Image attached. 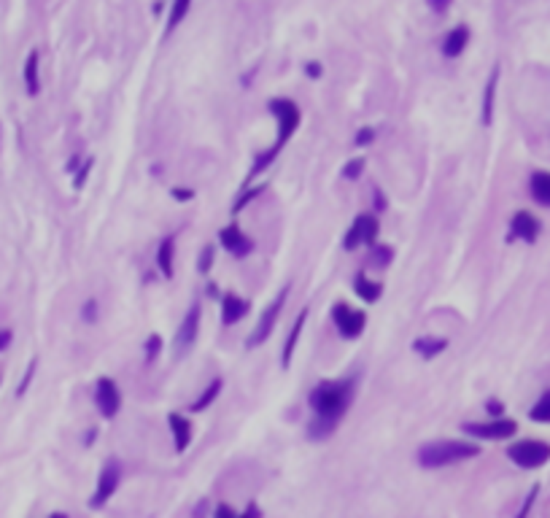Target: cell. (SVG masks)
<instances>
[{"label":"cell","instance_id":"obj_1","mask_svg":"<svg viewBox=\"0 0 550 518\" xmlns=\"http://www.w3.org/2000/svg\"><path fill=\"white\" fill-rule=\"evenodd\" d=\"M353 394H356V375L337 378V381H321L307 394V405L313 411V418L307 424V438L310 440L332 438V432L343 421L346 411L351 408Z\"/></svg>","mask_w":550,"mask_h":518},{"label":"cell","instance_id":"obj_2","mask_svg":"<svg viewBox=\"0 0 550 518\" xmlns=\"http://www.w3.org/2000/svg\"><path fill=\"white\" fill-rule=\"evenodd\" d=\"M480 454V448L475 442L467 440H434L418 448V464L424 470H440V467H451L458 462H467Z\"/></svg>","mask_w":550,"mask_h":518},{"label":"cell","instance_id":"obj_3","mask_svg":"<svg viewBox=\"0 0 550 518\" xmlns=\"http://www.w3.org/2000/svg\"><path fill=\"white\" fill-rule=\"evenodd\" d=\"M270 114L278 119V140L275 146L283 149L289 143V138L294 135V130L300 127V106L289 100V97H275L270 100Z\"/></svg>","mask_w":550,"mask_h":518},{"label":"cell","instance_id":"obj_4","mask_svg":"<svg viewBox=\"0 0 550 518\" xmlns=\"http://www.w3.org/2000/svg\"><path fill=\"white\" fill-rule=\"evenodd\" d=\"M510 462H515L523 470H537L542 464H548L550 459V445L542 440H518L507 448Z\"/></svg>","mask_w":550,"mask_h":518},{"label":"cell","instance_id":"obj_5","mask_svg":"<svg viewBox=\"0 0 550 518\" xmlns=\"http://www.w3.org/2000/svg\"><path fill=\"white\" fill-rule=\"evenodd\" d=\"M286 297H289V287H283V289L278 291V297H275L273 303L262 311V316H259V321H257V327H254V332H251V335H248V340H245V346H248V349H257V346H262L267 337L273 335L275 321H278L281 311H283Z\"/></svg>","mask_w":550,"mask_h":518},{"label":"cell","instance_id":"obj_6","mask_svg":"<svg viewBox=\"0 0 550 518\" xmlns=\"http://www.w3.org/2000/svg\"><path fill=\"white\" fill-rule=\"evenodd\" d=\"M119 481H122V464L116 459H108L103 464V470H100V478H97V488H94V494L90 500L92 510H100L114 497V491L119 488Z\"/></svg>","mask_w":550,"mask_h":518},{"label":"cell","instance_id":"obj_7","mask_svg":"<svg viewBox=\"0 0 550 518\" xmlns=\"http://www.w3.org/2000/svg\"><path fill=\"white\" fill-rule=\"evenodd\" d=\"M378 232H381V224H378V216L372 214H359L353 219V224L348 227L346 232V241L343 246L353 251V248H359V246H372L378 241Z\"/></svg>","mask_w":550,"mask_h":518},{"label":"cell","instance_id":"obj_8","mask_svg":"<svg viewBox=\"0 0 550 518\" xmlns=\"http://www.w3.org/2000/svg\"><path fill=\"white\" fill-rule=\"evenodd\" d=\"M461 429L477 440H507L518 432V424L510 418H496V421H470Z\"/></svg>","mask_w":550,"mask_h":518},{"label":"cell","instance_id":"obj_9","mask_svg":"<svg viewBox=\"0 0 550 518\" xmlns=\"http://www.w3.org/2000/svg\"><path fill=\"white\" fill-rule=\"evenodd\" d=\"M332 319H335L337 332L343 337H348V340H353V337H359L365 332L367 316L362 311L351 308L348 303H337L335 308H332Z\"/></svg>","mask_w":550,"mask_h":518},{"label":"cell","instance_id":"obj_10","mask_svg":"<svg viewBox=\"0 0 550 518\" xmlns=\"http://www.w3.org/2000/svg\"><path fill=\"white\" fill-rule=\"evenodd\" d=\"M94 405L103 418H114L119 408H122V394H119V386L114 378H100L94 383Z\"/></svg>","mask_w":550,"mask_h":518},{"label":"cell","instance_id":"obj_11","mask_svg":"<svg viewBox=\"0 0 550 518\" xmlns=\"http://www.w3.org/2000/svg\"><path fill=\"white\" fill-rule=\"evenodd\" d=\"M200 316H202V308L200 303H192V308L186 311L181 327H178V335H176V356H183L186 351L195 346L200 332Z\"/></svg>","mask_w":550,"mask_h":518},{"label":"cell","instance_id":"obj_12","mask_svg":"<svg viewBox=\"0 0 550 518\" xmlns=\"http://www.w3.org/2000/svg\"><path fill=\"white\" fill-rule=\"evenodd\" d=\"M219 238H221V246L227 248L232 257L243 259L254 251V241H251V238H248V235H245L243 229L238 227L235 222H232L229 227L221 229V235H219Z\"/></svg>","mask_w":550,"mask_h":518},{"label":"cell","instance_id":"obj_13","mask_svg":"<svg viewBox=\"0 0 550 518\" xmlns=\"http://www.w3.org/2000/svg\"><path fill=\"white\" fill-rule=\"evenodd\" d=\"M537 235H539V222L534 214L529 211H518L510 222V238H520L526 243H534Z\"/></svg>","mask_w":550,"mask_h":518},{"label":"cell","instance_id":"obj_14","mask_svg":"<svg viewBox=\"0 0 550 518\" xmlns=\"http://www.w3.org/2000/svg\"><path fill=\"white\" fill-rule=\"evenodd\" d=\"M168 424H170V432H173L176 451L183 454V451L189 448V442H192V424H189V418H183L181 413H170Z\"/></svg>","mask_w":550,"mask_h":518},{"label":"cell","instance_id":"obj_15","mask_svg":"<svg viewBox=\"0 0 550 518\" xmlns=\"http://www.w3.org/2000/svg\"><path fill=\"white\" fill-rule=\"evenodd\" d=\"M248 313V303H245L243 297H238V294H224L221 297V321L224 324H235V321H240Z\"/></svg>","mask_w":550,"mask_h":518},{"label":"cell","instance_id":"obj_16","mask_svg":"<svg viewBox=\"0 0 550 518\" xmlns=\"http://www.w3.org/2000/svg\"><path fill=\"white\" fill-rule=\"evenodd\" d=\"M467 44H470V30H467L464 25H458V28H453V30L445 35L443 54L445 57H458V54L467 49Z\"/></svg>","mask_w":550,"mask_h":518},{"label":"cell","instance_id":"obj_17","mask_svg":"<svg viewBox=\"0 0 550 518\" xmlns=\"http://www.w3.org/2000/svg\"><path fill=\"white\" fill-rule=\"evenodd\" d=\"M305 321H307V308H302V311H300V319L294 321L289 337H286V343H283V356H281V365L283 367L291 365V356H294V349H297V340H300V335H302Z\"/></svg>","mask_w":550,"mask_h":518},{"label":"cell","instance_id":"obj_18","mask_svg":"<svg viewBox=\"0 0 550 518\" xmlns=\"http://www.w3.org/2000/svg\"><path fill=\"white\" fill-rule=\"evenodd\" d=\"M529 189H532V198H534L539 205L550 208V173H545V170H537V173H532Z\"/></svg>","mask_w":550,"mask_h":518},{"label":"cell","instance_id":"obj_19","mask_svg":"<svg viewBox=\"0 0 550 518\" xmlns=\"http://www.w3.org/2000/svg\"><path fill=\"white\" fill-rule=\"evenodd\" d=\"M173 257H176V238L168 235V238H162V243H159V251H157V265H159V270L165 278H173Z\"/></svg>","mask_w":550,"mask_h":518},{"label":"cell","instance_id":"obj_20","mask_svg":"<svg viewBox=\"0 0 550 518\" xmlns=\"http://www.w3.org/2000/svg\"><path fill=\"white\" fill-rule=\"evenodd\" d=\"M448 349V340L445 337H418L415 343H412V351L418 354V356H424V359H434L437 354H443Z\"/></svg>","mask_w":550,"mask_h":518},{"label":"cell","instance_id":"obj_21","mask_svg":"<svg viewBox=\"0 0 550 518\" xmlns=\"http://www.w3.org/2000/svg\"><path fill=\"white\" fill-rule=\"evenodd\" d=\"M353 291L365 300V303H378V297H381V291H383V287L378 284V281H369L367 275H356L353 278Z\"/></svg>","mask_w":550,"mask_h":518},{"label":"cell","instance_id":"obj_22","mask_svg":"<svg viewBox=\"0 0 550 518\" xmlns=\"http://www.w3.org/2000/svg\"><path fill=\"white\" fill-rule=\"evenodd\" d=\"M496 81H499V68L491 71L489 81H486V92H483V124L489 127L491 119H494V97H496Z\"/></svg>","mask_w":550,"mask_h":518},{"label":"cell","instance_id":"obj_23","mask_svg":"<svg viewBox=\"0 0 550 518\" xmlns=\"http://www.w3.org/2000/svg\"><path fill=\"white\" fill-rule=\"evenodd\" d=\"M25 87H28V95H32V97L41 90V81H38V52L35 49L25 60Z\"/></svg>","mask_w":550,"mask_h":518},{"label":"cell","instance_id":"obj_24","mask_svg":"<svg viewBox=\"0 0 550 518\" xmlns=\"http://www.w3.org/2000/svg\"><path fill=\"white\" fill-rule=\"evenodd\" d=\"M221 386H224V381H221V378H214V381L202 389V394L197 397V402H195L189 411H195V413L208 411V408H211V402H214L216 397H219V392H221Z\"/></svg>","mask_w":550,"mask_h":518},{"label":"cell","instance_id":"obj_25","mask_svg":"<svg viewBox=\"0 0 550 518\" xmlns=\"http://www.w3.org/2000/svg\"><path fill=\"white\" fill-rule=\"evenodd\" d=\"M278 154H281V149H278L275 143H273V146H270V149H267L264 154H259V157H257V162H254V165H251V170H248V176H245V183L254 181V179H257L262 170H264L267 165H270V162H273Z\"/></svg>","mask_w":550,"mask_h":518},{"label":"cell","instance_id":"obj_26","mask_svg":"<svg viewBox=\"0 0 550 518\" xmlns=\"http://www.w3.org/2000/svg\"><path fill=\"white\" fill-rule=\"evenodd\" d=\"M529 418L537 424H550V389L534 402V408L529 411Z\"/></svg>","mask_w":550,"mask_h":518},{"label":"cell","instance_id":"obj_27","mask_svg":"<svg viewBox=\"0 0 550 518\" xmlns=\"http://www.w3.org/2000/svg\"><path fill=\"white\" fill-rule=\"evenodd\" d=\"M189 6H192V0H173L170 14H168V32H173L178 25H181L183 16L189 14Z\"/></svg>","mask_w":550,"mask_h":518},{"label":"cell","instance_id":"obj_28","mask_svg":"<svg viewBox=\"0 0 550 518\" xmlns=\"http://www.w3.org/2000/svg\"><path fill=\"white\" fill-rule=\"evenodd\" d=\"M391 257H394V248H391V246H378V248L372 251V257L369 259H372V265H375V267H386V265L391 262Z\"/></svg>","mask_w":550,"mask_h":518},{"label":"cell","instance_id":"obj_29","mask_svg":"<svg viewBox=\"0 0 550 518\" xmlns=\"http://www.w3.org/2000/svg\"><path fill=\"white\" fill-rule=\"evenodd\" d=\"M362 170H365V157H353L351 162L343 168V176H346L348 181H356V179L362 176Z\"/></svg>","mask_w":550,"mask_h":518},{"label":"cell","instance_id":"obj_30","mask_svg":"<svg viewBox=\"0 0 550 518\" xmlns=\"http://www.w3.org/2000/svg\"><path fill=\"white\" fill-rule=\"evenodd\" d=\"M211 265H214V246H202V251H200L197 270L202 275H208V273H211Z\"/></svg>","mask_w":550,"mask_h":518},{"label":"cell","instance_id":"obj_31","mask_svg":"<svg viewBox=\"0 0 550 518\" xmlns=\"http://www.w3.org/2000/svg\"><path fill=\"white\" fill-rule=\"evenodd\" d=\"M159 351H162V337L152 335L149 340H146V349H143V354H146V362H154Z\"/></svg>","mask_w":550,"mask_h":518},{"label":"cell","instance_id":"obj_32","mask_svg":"<svg viewBox=\"0 0 550 518\" xmlns=\"http://www.w3.org/2000/svg\"><path fill=\"white\" fill-rule=\"evenodd\" d=\"M259 192H264V183H262V186H254V189H245L243 195H240V198H238V203H235V211H240V208H243L245 203H251V200L257 198V195H259Z\"/></svg>","mask_w":550,"mask_h":518},{"label":"cell","instance_id":"obj_33","mask_svg":"<svg viewBox=\"0 0 550 518\" xmlns=\"http://www.w3.org/2000/svg\"><path fill=\"white\" fill-rule=\"evenodd\" d=\"M92 165H94L92 159H87V162H84V168L78 170V173H76V179H73V189H81V186H84V181H87V173H90V170H92Z\"/></svg>","mask_w":550,"mask_h":518},{"label":"cell","instance_id":"obj_34","mask_svg":"<svg viewBox=\"0 0 550 518\" xmlns=\"http://www.w3.org/2000/svg\"><path fill=\"white\" fill-rule=\"evenodd\" d=\"M537 491H539V486H534L532 491H529V497H526V502H523V507H520L518 518H526V516H529V510H532V505H534V500H537Z\"/></svg>","mask_w":550,"mask_h":518},{"label":"cell","instance_id":"obj_35","mask_svg":"<svg viewBox=\"0 0 550 518\" xmlns=\"http://www.w3.org/2000/svg\"><path fill=\"white\" fill-rule=\"evenodd\" d=\"M32 373H35V359H32L30 367H28V373H25V378H22V383H19L16 394H25V392H28V386H30V381H32Z\"/></svg>","mask_w":550,"mask_h":518},{"label":"cell","instance_id":"obj_36","mask_svg":"<svg viewBox=\"0 0 550 518\" xmlns=\"http://www.w3.org/2000/svg\"><path fill=\"white\" fill-rule=\"evenodd\" d=\"M372 138H375V133H372L369 127H365L362 133H356V146H367V143H369Z\"/></svg>","mask_w":550,"mask_h":518},{"label":"cell","instance_id":"obj_37","mask_svg":"<svg viewBox=\"0 0 550 518\" xmlns=\"http://www.w3.org/2000/svg\"><path fill=\"white\" fill-rule=\"evenodd\" d=\"M214 518H238V513H235L229 505H219V507H216V513H214Z\"/></svg>","mask_w":550,"mask_h":518},{"label":"cell","instance_id":"obj_38","mask_svg":"<svg viewBox=\"0 0 550 518\" xmlns=\"http://www.w3.org/2000/svg\"><path fill=\"white\" fill-rule=\"evenodd\" d=\"M173 198L181 200V203H186V200L195 198V192H192V189H173Z\"/></svg>","mask_w":550,"mask_h":518},{"label":"cell","instance_id":"obj_39","mask_svg":"<svg viewBox=\"0 0 550 518\" xmlns=\"http://www.w3.org/2000/svg\"><path fill=\"white\" fill-rule=\"evenodd\" d=\"M429 6L437 11V14H443V11H448V6H451V0H429Z\"/></svg>","mask_w":550,"mask_h":518},{"label":"cell","instance_id":"obj_40","mask_svg":"<svg viewBox=\"0 0 550 518\" xmlns=\"http://www.w3.org/2000/svg\"><path fill=\"white\" fill-rule=\"evenodd\" d=\"M94 308H97V303H94V300H90V303L84 305V313H81V316H84L87 321H94Z\"/></svg>","mask_w":550,"mask_h":518},{"label":"cell","instance_id":"obj_41","mask_svg":"<svg viewBox=\"0 0 550 518\" xmlns=\"http://www.w3.org/2000/svg\"><path fill=\"white\" fill-rule=\"evenodd\" d=\"M305 71H307V76H310V78H319L321 76V65H319V62H307Z\"/></svg>","mask_w":550,"mask_h":518},{"label":"cell","instance_id":"obj_42","mask_svg":"<svg viewBox=\"0 0 550 518\" xmlns=\"http://www.w3.org/2000/svg\"><path fill=\"white\" fill-rule=\"evenodd\" d=\"M8 343H11V332L8 330H0V351L8 349Z\"/></svg>","mask_w":550,"mask_h":518},{"label":"cell","instance_id":"obj_43","mask_svg":"<svg viewBox=\"0 0 550 518\" xmlns=\"http://www.w3.org/2000/svg\"><path fill=\"white\" fill-rule=\"evenodd\" d=\"M238 518H259V507H257V505H248L243 516H238Z\"/></svg>","mask_w":550,"mask_h":518},{"label":"cell","instance_id":"obj_44","mask_svg":"<svg viewBox=\"0 0 550 518\" xmlns=\"http://www.w3.org/2000/svg\"><path fill=\"white\" fill-rule=\"evenodd\" d=\"M486 408H489V413H494V416H499V413H502V405H499L496 399H494V402H489Z\"/></svg>","mask_w":550,"mask_h":518},{"label":"cell","instance_id":"obj_45","mask_svg":"<svg viewBox=\"0 0 550 518\" xmlns=\"http://www.w3.org/2000/svg\"><path fill=\"white\" fill-rule=\"evenodd\" d=\"M383 192H375V208L381 211V208H386V198H381Z\"/></svg>","mask_w":550,"mask_h":518},{"label":"cell","instance_id":"obj_46","mask_svg":"<svg viewBox=\"0 0 550 518\" xmlns=\"http://www.w3.org/2000/svg\"><path fill=\"white\" fill-rule=\"evenodd\" d=\"M49 518H68V516H65V513H51Z\"/></svg>","mask_w":550,"mask_h":518}]
</instances>
